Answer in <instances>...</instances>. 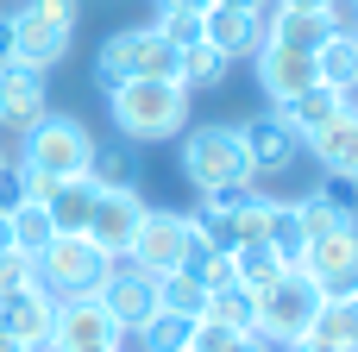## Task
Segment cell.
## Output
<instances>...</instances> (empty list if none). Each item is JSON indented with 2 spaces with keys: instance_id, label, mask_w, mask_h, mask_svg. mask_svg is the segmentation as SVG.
<instances>
[{
  "instance_id": "cell-1",
  "label": "cell",
  "mask_w": 358,
  "mask_h": 352,
  "mask_svg": "<svg viewBox=\"0 0 358 352\" xmlns=\"http://www.w3.org/2000/svg\"><path fill=\"white\" fill-rule=\"evenodd\" d=\"M107 120L126 145H157L176 139L189 126V88L176 76H145V82H120L107 94Z\"/></svg>"
},
{
  "instance_id": "cell-2",
  "label": "cell",
  "mask_w": 358,
  "mask_h": 352,
  "mask_svg": "<svg viewBox=\"0 0 358 352\" xmlns=\"http://www.w3.org/2000/svg\"><path fill=\"white\" fill-rule=\"evenodd\" d=\"M6 19H13V57L50 76V69L76 50L82 6H76V0H19Z\"/></svg>"
},
{
  "instance_id": "cell-3",
  "label": "cell",
  "mask_w": 358,
  "mask_h": 352,
  "mask_svg": "<svg viewBox=\"0 0 358 352\" xmlns=\"http://www.w3.org/2000/svg\"><path fill=\"white\" fill-rule=\"evenodd\" d=\"M19 145H25V151H19L25 170H38V176H50V183H69V176H88L101 139L88 132L82 113H44Z\"/></svg>"
},
{
  "instance_id": "cell-4",
  "label": "cell",
  "mask_w": 358,
  "mask_h": 352,
  "mask_svg": "<svg viewBox=\"0 0 358 352\" xmlns=\"http://www.w3.org/2000/svg\"><path fill=\"white\" fill-rule=\"evenodd\" d=\"M182 176H189L195 195H214V189H233V183H258L252 164H245L239 126H227V120L182 126Z\"/></svg>"
},
{
  "instance_id": "cell-5",
  "label": "cell",
  "mask_w": 358,
  "mask_h": 352,
  "mask_svg": "<svg viewBox=\"0 0 358 352\" xmlns=\"http://www.w3.org/2000/svg\"><path fill=\"white\" fill-rule=\"evenodd\" d=\"M145 76H176V44L157 31V19H151V25H126V31H113V38L94 50V82H101V94H113L120 82H145Z\"/></svg>"
},
{
  "instance_id": "cell-6",
  "label": "cell",
  "mask_w": 358,
  "mask_h": 352,
  "mask_svg": "<svg viewBox=\"0 0 358 352\" xmlns=\"http://www.w3.org/2000/svg\"><path fill=\"white\" fill-rule=\"evenodd\" d=\"M31 265H38V283H44L57 302H82V296H94V290L107 283V271H113L120 258H107L88 233H57Z\"/></svg>"
},
{
  "instance_id": "cell-7",
  "label": "cell",
  "mask_w": 358,
  "mask_h": 352,
  "mask_svg": "<svg viewBox=\"0 0 358 352\" xmlns=\"http://www.w3.org/2000/svg\"><path fill=\"white\" fill-rule=\"evenodd\" d=\"M252 296H258V334L277 340V346L308 340V328H315V315H321V302H327V290H321L302 265H289L283 277H271V283L252 290Z\"/></svg>"
},
{
  "instance_id": "cell-8",
  "label": "cell",
  "mask_w": 358,
  "mask_h": 352,
  "mask_svg": "<svg viewBox=\"0 0 358 352\" xmlns=\"http://www.w3.org/2000/svg\"><path fill=\"white\" fill-rule=\"evenodd\" d=\"M189 252H195V220L182 208H145L126 265H138L145 277H170V271L189 265Z\"/></svg>"
},
{
  "instance_id": "cell-9",
  "label": "cell",
  "mask_w": 358,
  "mask_h": 352,
  "mask_svg": "<svg viewBox=\"0 0 358 352\" xmlns=\"http://www.w3.org/2000/svg\"><path fill=\"white\" fill-rule=\"evenodd\" d=\"M44 113H50V76L19 63V57H6L0 63V132L25 139Z\"/></svg>"
},
{
  "instance_id": "cell-10",
  "label": "cell",
  "mask_w": 358,
  "mask_h": 352,
  "mask_svg": "<svg viewBox=\"0 0 358 352\" xmlns=\"http://www.w3.org/2000/svg\"><path fill=\"white\" fill-rule=\"evenodd\" d=\"M233 126H239V145H245L252 176H283V170L302 157V132L283 126L277 107H271V113H252V120H233Z\"/></svg>"
},
{
  "instance_id": "cell-11",
  "label": "cell",
  "mask_w": 358,
  "mask_h": 352,
  "mask_svg": "<svg viewBox=\"0 0 358 352\" xmlns=\"http://www.w3.org/2000/svg\"><path fill=\"white\" fill-rule=\"evenodd\" d=\"M145 208H151V202H145L138 189H101L82 233H88L107 258H126V252H132V233H138V220H145Z\"/></svg>"
},
{
  "instance_id": "cell-12",
  "label": "cell",
  "mask_w": 358,
  "mask_h": 352,
  "mask_svg": "<svg viewBox=\"0 0 358 352\" xmlns=\"http://www.w3.org/2000/svg\"><path fill=\"white\" fill-rule=\"evenodd\" d=\"M94 302L113 315V328H145L151 315H157V277H145L138 265H113L107 271V283L94 290Z\"/></svg>"
},
{
  "instance_id": "cell-13",
  "label": "cell",
  "mask_w": 358,
  "mask_h": 352,
  "mask_svg": "<svg viewBox=\"0 0 358 352\" xmlns=\"http://www.w3.org/2000/svg\"><path fill=\"white\" fill-rule=\"evenodd\" d=\"M113 315L82 296V302H57V328H50V346L44 352H113Z\"/></svg>"
},
{
  "instance_id": "cell-14",
  "label": "cell",
  "mask_w": 358,
  "mask_h": 352,
  "mask_svg": "<svg viewBox=\"0 0 358 352\" xmlns=\"http://www.w3.org/2000/svg\"><path fill=\"white\" fill-rule=\"evenodd\" d=\"M252 76H258L264 101H271V107H283L289 94H302V88L315 82V50H289V44L264 38V44H258V57H252Z\"/></svg>"
},
{
  "instance_id": "cell-15",
  "label": "cell",
  "mask_w": 358,
  "mask_h": 352,
  "mask_svg": "<svg viewBox=\"0 0 358 352\" xmlns=\"http://www.w3.org/2000/svg\"><path fill=\"white\" fill-rule=\"evenodd\" d=\"M50 328H57V296L44 283H31L19 296H0V334H13L19 346L44 352L50 346Z\"/></svg>"
},
{
  "instance_id": "cell-16",
  "label": "cell",
  "mask_w": 358,
  "mask_h": 352,
  "mask_svg": "<svg viewBox=\"0 0 358 352\" xmlns=\"http://www.w3.org/2000/svg\"><path fill=\"white\" fill-rule=\"evenodd\" d=\"M201 38L227 57V63H252L258 57V44H264V19L258 13H245V6H208V19H201Z\"/></svg>"
},
{
  "instance_id": "cell-17",
  "label": "cell",
  "mask_w": 358,
  "mask_h": 352,
  "mask_svg": "<svg viewBox=\"0 0 358 352\" xmlns=\"http://www.w3.org/2000/svg\"><path fill=\"white\" fill-rule=\"evenodd\" d=\"M302 151H315L321 176H352V183H358V113L340 107L321 132H308V139H302Z\"/></svg>"
},
{
  "instance_id": "cell-18",
  "label": "cell",
  "mask_w": 358,
  "mask_h": 352,
  "mask_svg": "<svg viewBox=\"0 0 358 352\" xmlns=\"http://www.w3.org/2000/svg\"><path fill=\"white\" fill-rule=\"evenodd\" d=\"M358 258V227H327V233H315L308 246H302V271L334 296L340 290V277H346V265Z\"/></svg>"
},
{
  "instance_id": "cell-19",
  "label": "cell",
  "mask_w": 358,
  "mask_h": 352,
  "mask_svg": "<svg viewBox=\"0 0 358 352\" xmlns=\"http://www.w3.org/2000/svg\"><path fill=\"white\" fill-rule=\"evenodd\" d=\"M334 31H340V6H334V13H296V6H277L271 25H264V38H277V44H289V50H321Z\"/></svg>"
},
{
  "instance_id": "cell-20",
  "label": "cell",
  "mask_w": 358,
  "mask_h": 352,
  "mask_svg": "<svg viewBox=\"0 0 358 352\" xmlns=\"http://www.w3.org/2000/svg\"><path fill=\"white\" fill-rule=\"evenodd\" d=\"M340 107H346V94H340V88H327V82H308V88H302V94H289L277 113H283V126H296V132L308 139V132H321V126H327Z\"/></svg>"
},
{
  "instance_id": "cell-21",
  "label": "cell",
  "mask_w": 358,
  "mask_h": 352,
  "mask_svg": "<svg viewBox=\"0 0 358 352\" xmlns=\"http://www.w3.org/2000/svg\"><path fill=\"white\" fill-rule=\"evenodd\" d=\"M315 82H327V88H358V31L352 25H340L321 50H315Z\"/></svg>"
},
{
  "instance_id": "cell-22",
  "label": "cell",
  "mask_w": 358,
  "mask_h": 352,
  "mask_svg": "<svg viewBox=\"0 0 358 352\" xmlns=\"http://www.w3.org/2000/svg\"><path fill=\"white\" fill-rule=\"evenodd\" d=\"M308 340H321L334 352H358V296H327L315 328H308Z\"/></svg>"
},
{
  "instance_id": "cell-23",
  "label": "cell",
  "mask_w": 358,
  "mask_h": 352,
  "mask_svg": "<svg viewBox=\"0 0 358 352\" xmlns=\"http://www.w3.org/2000/svg\"><path fill=\"white\" fill-rule=\"evenodd\" d=\"M201 321H220V328H233V334H258V296H252L245 283H220V290H208Z\"/></svg>"
},
{
  "instance_id": "cell-24",
  "label": "cell",
  "mask_w": 358,
  "mask_h": 352,
  "mask_svg": "<svg viewBox=\"0 0 358 352\" xmlns=\"http://www.w3.org/2000/svg\"><path fill=\"white\" fill-rule=\"evenodd\" d=\"M94 183L88 176H69V183H57L50 195H44V208H50V220H57V233H82L88 227V208H94Z\"/></svg>"
},
{
  "instance_id": "cell-25",
  "label": "cell",
  "mask_w": 358,
  "mask_h": 352,
  "mask_svg": "<svg viewBox=\"0 0 358 352\" xmlns=\"http://www.w3.org/2000/svg\"><path fill=\"white\" fill-rule=\"evenodd\" d=\"M227 69H233V63H227L208 38H201V44H189V50H176V82H182L189 94H195V88H220V82H227Z\"/></svg>"
},
{
  "instance_id": "cell-26",
  "label": "cell",
  "mask_w": 358,
  "mask_h": 352,
  "mask_svg": "<svg viewBox=\"0 0 358 352\" xmlns=\"http://www.w3.org/2000/svg\"><path fill=\"white\" fill-rule=\"evenodd\" d=\"M88 183H94V189H138V151H132L126 139H120V145H94Z\"/></svg>"
},
{
  "instance_id": "cell-27",
  "label": "cell",
  "mask_w": 358,
  "mask_h": 352,
  "mask_svg": "<svg viewBox=\"0 0 358 352\" xmlns=\"http://www.w3.org/2000/svg\"><path fill=\"white\" fill-rule=\"evenodd\" d=\"M227 258H233V277H239L245 290H264L271 277H283V271H289V265L277 258V246H271V239H245V246H233Z\"/></svg>"
},
{
  "instance_id": "cell-28",
  "label": "cell",
  "mask_w": 358,
  "mask_h": 352,
  "mask_svg": "<svg viewBox=\"0 0 358 352\" xmlns=\"http://www.w3.org/2000/svg\"><path fill=\"white\" fill-rule=\"evenodd\" d=\"M50 239H57V220H50V208H44V202H19V208H13V252L38 258Z\"/></svg>"
},
{
  "instance_id": "cell-29",
  "label": "cell",
  "mask_w": 358,
  "mask_h": 352,
  "mask_svg": "<svg viewBox=\"0 0 358 352\" xmlns=\"http://www.w3.org/2000/svg\"><path fill=\"white\" fill-rule=\"evenodd\" d=\"M157 309L201 321V309H208V283H201V277H189V271H170V277H157Z\"/></svg>"
},
{
  "instance_id": "cell-30",
  "label": "cell",
  "mask_w": 358,
  "mask_h": 352,
  "mask_svg": "<svg viewBox=\"0 0 358 352\" xmlns=\"http://www.w3.org/2000/svg\"><path fill=\"white\" fill-rule=\"evenodd\" d=\"M145 352H189V340H195V321L189 315H170V309H157L145 328Z\"/></svg>"
},
{
  "instance_id": "cell-31",
  "label": "cell",
  "mask_w": 358,
  "mask_h": 352,
  "mask_svg": "<svg viewBox=\"0 0 358 352\" xmlns=\"http://www.w3.org/2000/svg\"><path fill=\"white\" fill-rule=\"evenodd\" d=\"M264 239L277 246V258H283V265H302V246H308V227H302L296 202H277V214H271V233H264Z\"/></svg>"
},
{
  "instance_id": "cell-32",
  "label": "cell",
  "mask_w": 358,
  "mask_h": 352,
  "mask_svg": "<svg viewBox=\"0 0 358 352\" xmlns=\"http://www.w3.org/2000/svg\"><path fill=\"white\" fill-rule=\"evenodd\" d=\"M38 283V265L25 258V252H0V296H19V290H31Z\"/></svg>"
},
{
  "instance_id": "cell-33",
  "label": "cell",
  "mask_w": 358,
  "mask_h": 352,
  "mask_svg": "<svg viewBox=\"0 0 358 352\" xmlns=\"http://www.w3.org/2000/svg\"><path fill=\"white\" fill-rule=\"evenodd\" d=\"M157 31L176 44V50H189V44H201V19L195 13H170V19H157Z\"/></svg>"
},
{
  "instance_id": "cell-34",
  "label": "cell",
  "mask_w": 358,
  "mask_h": 352,
  "mask_svg": "<svg viewBox=\"0 0 358 352\" xmlns=\"http://www.w3.org/2000/svg\"><path fill=\"white\" fill-rule=\"evenodd\" d=\"M151 6H157V19H170V13H195V19H208L214 0H151Z\"/></svg>"
},
{
  "instance_id": "cell-35",
  "label": "cell",
  "mask_w": 358,
  "mask_h": 352,
  "mask_svg": "<svg viewBox=\"0 0 358 352\" xmlns=\"http://www.w3.org/2000/svg\"><path fill=\"white\" fill-rule=\"evenodd\" d=\"M214 6H245V13H258L264 25H271V13H277V0H214Z\"/></svg>"
},
{
  "instance_id": "cell-36",
  "label": "cell",
  "mask_w": 358,
  "mask_h": 352,
  "mask_svg": "<svg viewBox=\"0 0 358 352\" xmlns=\"http://www.w3.org/2000/svg\"><path fill=\"white\" fill-rule=\"evenodd\" d=\"M233 352H283V346H277V340H264V334H245Z\"/></svg>"
},
{
  "instance_id": "cell-37",
  "label": "cell",
  "mask_w": 358,
  "mask_h": 352,
  "mask_svg": "<svg viewBox=\"0 0 358 352\" xmlns=\"http://www.w3.org/2000/svg\"><path fill=\"white\" fill-rule=\"evenodd\" d=\"M277 6H296V13H334L340 0H277Z\"/></svg>"
},
{
  "instance_id": "cell-38",
  "label": "cell",
  "mask_w": 358,
  "mask_h": 352,
  "mask_svg": "<svg viewBox=\"0 0 358 352\" xmlns=\"http://www.w3.org/2000/svg\"><path fill=\"white\" fill-rule=\"evenodd\" d=\"M334 296H358V258L346 265V277H340V290H334Z\"/></svg>"
},
{
  "instance_id": "cell-39",
  "label": "cell",
  "mask_w": 358,
  "mask_h": 352,
  "mask_svg": "<svg viewBox=\"0 0 358 352\" xmlns=\"http://www.w3.org/2000/svg\"><path fill=\"white\" fill-rule=\"evenodd\" d=\"M6 57H13V19L0 13V63H6Z\"/></svg>"
},
{
  "instance_id": "cell-40",
  "label": "cell",
  "mask_w": 358,
  "mask_h": 352,
  "mask_svg": "<svg viewBox=\"0 0 358 352\" xmlns=\"http://www.w3.org/2000/svg\"><path fill=\"white\" fill-rule=\"evenodd\" d=\"M283 352H334V346H321V340H289Z\"/></svg>"
},
{
  "instance_id": "cell-41",
  "label": "cell",
  "mask_w": 358,
  "mask_h": 352,
  "mask_svg": "<svg viewBox=\"0 0 358 352\" xmlns=\"http://www.w3.org/2000/svg\"><path fill=\"white\" fill-rule=\"evenodd\" d=\"M0 252H13V214H0Z\"/></svg>"
},
{
  "instance_id": "cell-42",
  "label": "cell",
  "mask_w": 358,
  "mask_h": 352,
  "mask_svg": "<svg viewBox=\"0 0 358 352\" xmlns=\"http://www.w3.org/2000/svg\"><path fill=\"white\" fill-rule=\"evenodd\" d=\"M0 352H31V346H19V340H13V334H0Z\"/></svg>"
},
{
  "instance_id": "cell-43",
  "label": "cell",
  "mask_w": 358,
  "mask_h": 352,
  "mask_svg": "<svg viewBox=\"0 0 358 352\" xmlns=\"http://www.w3.org/2000/svg\"><path fill=\"white\" fill-rule=\"evenodd\" d=\"M6 164H13V157H6V145H0V170H6Z\"/></svg>"
},
{
  "instance_id": "cell-44",
  "label": "cell",
  "mask_w": 358,
  "mask_h": 352,
  "mask_svg": "<svg viewBox=\"0 0 358 352\" xmlns=\"http://www.w3.org/2000/svg\"><path fill=\"white\" fill-rule=\"evenodd\" d=\"M346 6H352V25H358V0H346Z\"/></svg>"
}]
</instances>
